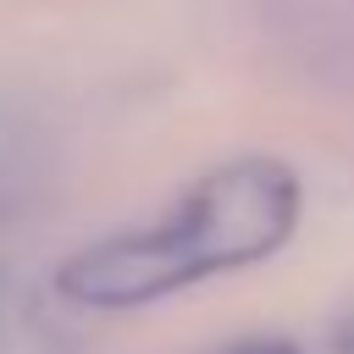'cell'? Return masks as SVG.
<instances>
[{"label": "cell", "mask_w": 354, "mask_h": 354, "mask_svg": "<svg viewBox=\"0 0 354 354\" xmlns=\"http://www.w3.org/2000/svg\"><path fill=\"white\" fill-rule=\"evenodd\" d=\"M299 210V171L271 155H243L205 171L155 227H133L72 254L55 288L83 310H138L277 254L293 238Z\"/></svg>", "instance_id": "cell-1"}, {"label": "cell", "mask_w": 354, "mask_h": 354, "mask_svg": "<svg viewBox=\"0 0 354 354\" xmlns=\"http://www.w3.org/2000/svg\"><path fill=\"white\" fill-rule=\"evenodd\" d=\"M210 354H299L288 337H243V343H227V348H210Z\"/></svg>", "instance_id": "cell-2"}, {"label": "cell", "mask_w": 354, "mask_h": 354, "mask_svg": "<svg viewBox=\"0 0 354 354\" xmlns=\"http://www.w3.org/2000/svg\"><path fill=\"white\" fill-rule=\"evenodd\" d=\"M332 354H354V310L337 321V332H332Z\"/></svg>", "instance_id": "cell-3"}]
</instances>
